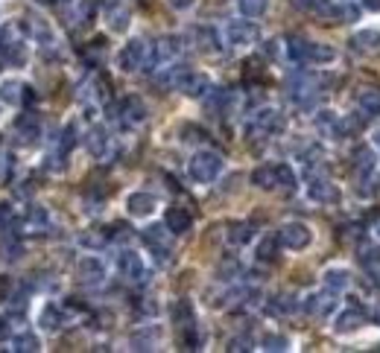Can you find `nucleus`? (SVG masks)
Segmentation results:
<instances>
[{
    "mask_svg": "<svg viewBox=\"0 0 380 353\" xmlns=\"http://www.w3.org/2000/svg\"><path fill=\"white\" fill-rule=\"evenodd\" d=\"M219 173H223V155L214 149H199L187 160V175L196 184H211V181H216Z\"/></svg>",
    "mask_w": 380,
    "mask_h": 353,
    "instance_id": "nucleus-1",
    "label": "nucleus"
},
{
    "mask_svg": "<svg viewBox=\"0 0 380 353\" xmlns=\"http://www.w3.org/2000/svg\"><path fill=\"white\" fill-rule=\"evenodd\" d=\"M0 58H4L9 68H24L26 64V41L18 24H9L0 29Z\"/></svg>",
    "mask_w": 380,
    "mask_h": 353,
    "instance_id": "nucleus-2",
    "label": "nucleus"
},
{
    "mask_svg": "<svg viewBox=\"0 0 380 353\" xmlns=\"http://www.w3.org/2000/svg\"><path fill=\"white\" fill-rule=\"evenodd\" d=\"M141 237H144L146 248L152 251L155 263L158 266H170V260H173V234H170L167 225H149Z\"/></svg>",
    "mask_w": 380,
    "mask_h": 353,
    "instance_id": "nucleus-3",
    "label": "nucleus"
},
{
    "mask_svg": "<svg viewBox=\"0 0 380 353\" xmlns=\"http://www.w3.org/2000/svg\"><path fill=\"white\" fill-rule=\"evenodd\" d=\"M117 64L123 73H135V71H144L149 64V44L144 39H132L129 44H126L117 56Z\"/></svg>",
    "mask_w": 380,
    "mask_h": 353,
    "instance_id": "nucleus-4",
    "label": "nucleus"
},
{
    "mask_svg": "<svg viewBox=\"0 0 380 353\" xmlns=\"http://www.w3.org/2000/svg\"><path fill=\"white\" fill-rule=\"evenodd\" d=\"M284 126H287V120H284V114L278 108H261L251 114L249 120V135H281Z\"/></svg>",
    "mask_w": 380,
    "mask_h": 353,
    "instance_id": "nucleus-5",
    "label": "nucleus"
},
{
    "mask_svg": "<svg viewBox=\"0 0 380 353\" xmlns=\"http://www.w3.org/2000/svg\"><path fill=\"white\" fill-rule=\"evenodd\" d=\"M313 242V231L307 228L304 222H287L278 228V245L290 248V251H304Z\"/></svg>",
    "mask_w": 380,
    "mask_h": 353,
    "instance_id": "nucleus-6",
    "label": "nucleus"
},
{
    "mask_svg": "<svg viewBox=\"0 0 380 353\" xmlns=\"http://www.w3.org/2000/svg\"><path fill=\"white\" fill-rule=\"evenodd\" d=\"M307 199L316 205H336L339 202V190L328 175L310 173L307 175Z\"/></svg>",
    "mask_w": 380,
    "mask_h": 353,
    "instance_id": "nucleus-7",
    "label": "nucleus"
},
{
    "mask_svg": "<svg viewBox=\"0 0 380 353\" xmlns=\"http://www.w3.org/2000/svg\"><path fill=\"white\" fill-rule=\"evenodd\" d=\"M316 96H319V82L307 73H296L290 79V100L299 106V108H313Z\"/></svg>",
    "mask_w": 380,
    "mask_h": 353,
    "instance_id": "nucleus-8",
    "label": "nucleus"
},
{
    "mask_svg": "<svg viewBox=\"0 0 380 353\" xmlns=\"http://www.w3.org/2000/svg\"><path fill=\"white\" fill-rule=\"evenodd\" d=\"M261 39V29L258 24H251V21H229L226 26V44L229 47H251V44H258Z\"/></svg>",
    "mask_w": 380,
    "mask_h": 353,
    "instance_id": "nucleus-9",
    "label": "nucleus"
},
{
    "mask_svg": "<svg viewBox=\"0 0 380 353\" xmlns=\"http://www.w3.org/2000/svg\"><path fill=\"white\" fill-rule=\"evenodd\" d=\"M181 56V39L179 36H164V39H158L149 50V64H146V71L152 68H161V64H170Z\"/></svg>",
    "mask_w": 380,
    "mask_h": 353,
    "instance_id": "nucleus-10",
    "label": "nucleus"
},
{
    "mask_svg": "<svg viewBox=\"0 0 380 353\" xmlns=\"http://www.w3.org/2000/svg\"><path fill=\"white\" fill-rule=\"evenodd\" d=\"M85 149H88L91 158H97V160H106L111 155V135H109V128L103 123L91 126L85 132Z\"/></svg>",
    "mask_w": 380,
    "mask_h": 353,
    "instance_id": "nucleus-11",
    "label": "nucleus"
},
{
    "mask_svg": "<svg viewBox=\"0 0 380 353\" xmlns=\"http://www.w3.org/2000/svg\"><path fill=\"white\" fill-rule=\"evenodd\" d=\"M348 128H351V123H345L339 120L336 111L331 108H322V111H316V132H319L322 138H331V140H339Z\"/></svg>",
    "mask_w": 380,
    "mask_h": 353,
    "instance_id": "nucleus-12",
    "label": "nucleus"
},
{
    "mask_svg": "<svg viewBox=\"0 0 380 353\" xmlns=\"http://www.w3.org/2000/svg\"><path fill=\"white\" fill-rule=\"evenodd\" d=\"M15 138H18L21 146L39 143V138H41V120H39L36 111H24V114L15 120Z\"/></svg>",
    "mask_w": 380,
    "mask_h": 353,
    "instance_id": "nucleus-13",
    "label": "nucleus"
},
{
    "mask_svg": "<svg viewBox=\"0 0 380 353\" xmlns=\"http://www.w3.org/2000/svg\"><path fill=\"white\" fill-rule=\"evenodd\" d=\"M117 120L123 128H138L146 120V106L141 96H126V100L117 106Z\"/></svg>",
    "mask_w": 380,
    "mask_h": 353,
    "instance_id": "nucleus-14",
    "label": "nucleus"
},
{
    "mask_svg": "<svg viewBox=\"0 0 380 353\" xmlns=\"http://www.w3.org/2000/svg\"><path fill=\"white\" fill-rule=\"evenodd\" d=\"M76 280L82 286H100L106 280V263L100 260V257H82V260L76 263Z\"/></svg>",
    "mask_w": 380,
    "mask_h": 353,
    "instance_id": "nucleus-15",
    "label": "nucleus"
},
{
    "mask_svg": "<svg viewBox=\"0 0 380 353\" xmlns=\"http://www.w3.org/2000/svg\"><path fill=\"white\" fill-rule=\"evenodd\" d=\"M117 272L129 283H144L146 280L144 260H141V254H135V251H120L117 254Z\"/></svg>",
    "mask_w": 380,
    "mask_h": 353,
    "instance_id": "nucleus-16",
    "label": "nucleus"
},
{
    "mask_svg": "<svg viewBox=\"0 0 380 353\" xmlns=\"http://www.w3.org/2000/svg\"><path fill=\"white\" fill-rule=\"evenodd\" d=\"M351 50L357 53V56H363V58H374V56H380V32L377 29H360L357 36H351Z\"/></svg>",
    "mask_w": 380,
    "mask_h": 353,
    "instance_id": "nucleus-17",
    "label": "nucleus"
},
{
    "mask_svg": "<svg viewBox=\"0 0 380 353\" xmlns=\"http://www.w3.org/2000/svg\"><path fill=\"white\" fill-rule=\"evenodd\" d=\"M21 29H24L33 41H39L41 47H53V29H50V24H47L41 15H26L24 24H21Z\"/></svg>",
    "mask_w": 380,
    "mask_h": 353,
    "instance_id": "nucleus-18",
    "label": "nucleus"
},
{
    "mask_svg": "<svg viewBox=\"0 0 380 353\" xmlns=\"http://www.w3.org/2000/svg\"><path fill=\"white\" fill-rule=\"evenodd\" d=\"M363 324H366V312L357 309V307H348V309H342V312L336 315V321H334V333L348 336V333H357Z\"/></svg>",
    "mask_w": 380,
    "mask_h": 353,
    "instance_id": "nucleus-19",
    "label": "nucleus"
},
{
    "mask_svg": "<svg viewBox=\"0 0 380 353\" xmlns=\"http://www.w3.org/2000/svg\"><path fill=\"white\" fill-rule=\"evenodd\" d=\"M334 307H336V292H331V289L313 292V295H307V301H304V309H307L313 318H325V315H331Z\"/></svg>",
    "mask_w": 380,
    "mask_h": 353,
    "instance_id": "nucleus-20",
    "label": "nucleus"
},
{
    "mask_svg": "<svg viewBox=\"0 0 380 353\" xmlns=\"http://www.w3.org/2000/svg\"><path fill=\"white\" fill-rule=\"evenodd\" d=\"M357 260H360V269L371 277V280H380V248L371 245V242H360L357 245Z\"/></svg>",
    "mask_w": 380,
    "mask_h": 353,
    "instance_id": "nucleus-21",
    "label": "nucleus"
},
{
    "mask_svg": "<svg viewBox=\"0 0 380 353\" xmlns=\"http://www.w3.org/2000/svg\"><path fill=\"white\" fill-rule=\"evenodd\" d=\"M179 91H181L184 96H194V100H199V96H208V93L214 91V85H211V76L187 71V76H184L181 85H179Z\"/></svg>",
    "mask_w": 380,
    "mask_h": 353,
    "instance_id": "nucleus-22",
    "label": "nucleus"
},
{
    "mask_svg": "<svg viewBox=\"0 0 380 353\" xmlns=\"http://www.w3.org/2000/svg\"><path fill=\"white\" fill-rule=\"evenodd\" d=\"M158 208V199L152 193H132L129 199H126V210H129L135 219H144V216H152Z\"/></svg>",
    "mask_w": 380,
    "mask_h": 353,
    "instance_id": "nucleus-23",
    "label": "nucleus"
},
{
    "mask_svg": "<svg viewBox=\"0 0 380 353\" xmlns=\"http://www.w3.org/2000/svg\"><path fill=\"white\" fill-rule=\"evenodd\" d=\"M24 228L29 231V234H44L47 228H50V213L41 208V205H29L26 208V216H24Z\"/></svg>",
    "mask_w": 380,
    "mask_h": 353,
    "instance_id": "nucleus-24",
    "label": "nucleus"
},
{
    "mask_svg": "<svg viewBox=\"0 0 380 353\" xmlns=\"http://www.w3.org/2000/svg\"><path fill=\"white\" fill-rule=\"evenodd\" d=\"M336 61V50L331 44H319V41H307V50H304V64H331Z\"/></svg>",
    "mask_w": 380,
    "mask_h": 353,
    "instance_id": "nucleus-25",
    "label": "nucleus"
},
{
    "mask_svg": "<svg viewBox=\"0 0 380 353\" xmlns=\"http://www.w3.org/2000/svg\"><path fill=\"white\" fill-rule=\"evenodd\" d=\"M164 225L170 228L173 237H179V234H187V231H190V225H194V216H190L184 208H170V210L164 213Z\"/></svg>",
    "mask_w": 380,
    "mask_h": 353,
    "instance_id": "nucleus-26",
    "label": "nucleus"
},
{
    "mask_svg": "<svg viewBox=\"0 0 380 353\" xmlns=\"http://www.w3.org/2000/svg\"><path fill=\"white\" fill-rule=\"evenodd\" d=\"M322 286L339 295V292H345V289L351 286V275H348V269H342V266H331L322 275Z\"/></svg>",
    "mask_w": 380,
    "mask_h": 353,
    "instance_id": "nucleus-27",
    "label": "nucleus"
},
{
    "mask_svg": "<svg viewBox=\"0 0 380 353\" xmlns=\"http://www.w3.org/2000/svg\"><path fill=\"white\" fill-rule=\"evenodd\" d=\"M357 108L363 117H380V91L377 88H360Z\"/></svg>",
    "mask_w": 380,
    "mask_h": 353,
    "instance_id": "nucleus-28",
    "label": "nucleus"
},
{
    "mask_svg": "<svg viewBox=\"0 0 380 353\" xmlns=\"http://www.w3.org/2000/svg\"><path fill=\"white\" fill-rule=\"evenodd\" d=\"M65 309L61 307H56V304H47L44 309H41V315H39V324H41V330H47V333H56V330H61L65 327Z\"/></svg>",
    "mask_w": 380,
    "mask_h": 353,
    "instance_id": "nucleus-29",
    "label": "nucleus"
},
{
    "mask_svg": "<svg viewBox=\"0 0 380 353\" xmlns=\"http://www.w3.org/2000/svg\"><path fill=\"white\" fill-rule=\"evenodd\" d=\"M158 342H161V330H158V327H141V330L132 333V339H129L132 350H155Z\"/></svg>",
    "mask_w": 380,
    "mask_h": 353,
    "instance_id": "nucleus-30",
    "label": "nucleus"
},
{
    "mask_svg": "<svg viewBox=\"0 0 380 353\" xmlns=\"http://www.w3.org/2000/svg\"><path fill=\"white\" fill-rule=\"evenodd\" d=\"M24 82L18 79H4L0 82V103L4 106H21L24 103Z\"/></svg>",
    "mask_w": 380,
    "mask_h": 353,
    "instance_id": "nucleus-31",
    "label": "nucleus"
},
{
    "mask_svg": "<svg viewBox=\"0 0 380 353\" xmlns=\"http://www.w3.org/2000/svg\"><path fill=\"white\" fill-rule=\"evenodd\" d=\"M106 18H109V26L114 32H123L129 26V9H126V4H120V0H111L106 6Z\"/></svg>",
    "mask_w": 380,
    "mask_h": 353,
    "instance_id": "nucleus-32",
    "label": "nucleus"
},
{
    "mask_svg": "<svg viewBox=\"0 0 380 353\" xmlns=\"http://www.w3.org/2000/svg\"><path fill=\"white\" fill-rule=\"evenodd\" d=\"M299 187V175L290 164H275V190H284V193H296Z\"/></svg>",
    "mask_w": 380,
    "mask_h": 353,
    "instance_id": "nucleus-33",
    "label": "nucleus"
},
{
    "mask_svg": "<svg viewBox=\"0 0 380 353\" xmlns=\"http://www.w3.org/2000/svg\"><path fill=\"white\" fill-rule=\"evenodd\" d=\"M226 237H229L231 245L240 248V245L251 242V237H255V225H251V222H231L229 231H226Z\"/></svg>",
    "mask_w": 380,
    "mask_h": 353,
    "instance_id": "nucleus-34",
    "label": "nucleus"
},
{
    "mask_svg": "<svg viewBox=\"0 0 380 353\" xmlns=\"http://www.w3.org/2000/svg\"><path fill=\"white\" fill-rule=\"evenodd\" d=\"M181 330V344L187 347V350H199L202 344H205V333H202V327H199V321H190V324H184V327H179Z\"/></svg>",
    "mask_w": 380,
    "mask_h": 353,
    "instance_id": "nucleus-35",
    "label": "nucleus"
},
{
    "mask_svg": "<svg viewBox=\"0 0 380 353\" xmlns=\"http://www.w3.org/2000/svg\"><path fill=\"white\" fill-rule=\"evenodd\" d=\"M194 41L205 53H216L219 50V39H216V29L214 26H196L194 29Z\"/></svg>",
    "mask_w": 380,
    "mask_h": 353,
    "instance_id": "nucleus-36",
    "label": "nucleus"
},
{
    "mask_svg": "<svg viewBox=\"0 0 380 353\" xmlns=\"http://www.w3.org/2000/svg\"><path fill=\"white\" fill-rule=\"evenodd\" d=\"M380 184V178H377V173H363V175H357V196L360 199H371V196H377V187Z\"/></svg>",
    "mask_w": 380,
    "mask_h": 353,
    "instance_id": "nucleus-37",
    "label": "nucleus"
},
{
    "mask_svg": "<svg viewBox=\"0 0 380 353\" xmlns=\"http://www.w3.org/2000/svg\"><path fill=\"white\" fill-rule=\"evenodd\" d=\"M374 167H377L374 152H371L369 146H360V149L354 152V170H357V175H363V173H374Z\"/></svg>",
    "mask_w": 380,
    "mask_h": 353,
    "instance_id": "nucleus-38",
    "label": "nucleus"
},
{
    "mask_svg": "<svg viewBox=\"0 0 380 353\" xmlns=\"http://www.w3.org/2000/svg\"><path fill=\"white\" fill-rule=\"evenodd\" d=\"M12 350L15 353H36V350H41V339L36 336V333H21V336H15L12 339Z\"/></svg>",
    "mask_w": 380,
    "mask_h": 353,
    "instance_id": "nucleus-39",
    "label": "nucleus"
},
{
    "mask_svg": "<svg viewBox=\"0 0 380 353\" xmlns=\"http://www.w3.org/2000/svg\"><path fill=\"white\" fill-rule=\"evenodd\" d=\"M173 321H176V324L179 327H184V324H190V321H196V312H194V304H190V301H176L173 304Z\"/></svg>",
    "mask_w": 380,
    "mask_h": 353,
    "instance_id": "nucleus-40",
    "label": "nucleus"
},
{
    "mask_svg": "<svg viewBox=\"0 0 380 353\" xmlns=\"http://www.w3.org/2000/svg\"><path fill=\"white\" fill-rule=\"evenodd\" d=\"M237 9L243 18H261L269 9V0H237Z\"/></svg>",
    "mask_w": 380,
    "mask_h": 353,
    "instance_id": "nucleus-41",
    "label": "nucleus"
},
{
    "mask_svg": "<svg viewBox=\"0 0 380 353\" xmlns=\"http://www.w3.org/2000/svg\"><path fill=\"white\" fill-rule=\"evenodd\" d=\"M287 58L293 61V64H304V50H307V39H299V36H290L287 39Z\"/></svg>",
    "mask_w": 380,
    "mask_h": 353,
    "instance_id": "nucleus-42",
    "label": "nucleus"
},
{
    "mask_svg": "<svg viewBox=\"0 0 380 353\" xmlns=\"http://www.w3.org/2000/svg\"><path fill=\"white\" fill-rule=\"evenodd\" d=\"M251 184L261 190H275V164L272 167H258L251 173Z\"/></svg>",
    "mask_w": 380,
    "mask_h": 353,
    "instance_id": "nucleus-43",
    "label": "nucleus"
},
{
    "mask_svg": "<svg viewBox=\"0 0 380 353\" xmlns=\"http://www.w3.org/2000/svg\"><path fill=\"white\" fill-rule=\"evenodd\" d=\"M296 309H299L296 295H278V298L269 301V312H275V315H290Z\"/></svg>",
    "mask_w": 380,
    "mask_h": 353,
    "instance_id": "nucleus-44",
    "label": "nucleus"
},
{
    "mask_svg": "<svg viewBox=\"0 0 380 353\" xmlns=\"http://www.w3.org/2000/svg\"><path fill=\"white\" fill-rule=\"evenodd\" d=\"M261 347L269 350V353H284V350H290V339L281 336V333H266L261 339Z\"/></svg>",
    "mask_w": 380,
    "mask_h": 353,
    "instance_id": "nucleus-45",
    "label": "nucleus"
},
{
    "mask_svg": "<svg viewBox=\"0 0 380 353\" xmlns=\"http://www.w3.org/2000/svg\"><path fill=\"white\" fill-rule=\"evenodd\" d=\"M18 321H24V312H6L4 318H0V342L12 339V330H15Z\"/></svg>",
    "mask_w": 380,
    "mask_h": 353,
    "instance_id": "nucleus-46",
    "label": "nucleus"
},
{
    "mask_svg": "<svg viewBox=\"0 0 380 353\" xmlns=\"http://www.w3.org/2000/svg\"><path fill=\"white\" fill-rule=\"evenodd\" d=\"M342 240H345V242H354V245H360V242L366 240V231H363V225H360V222H351V225H345V228H342Z\"/></svg>",
    "mask_w": 380,
    "mask_h": 353,
    "instance_id": "nucleus-47",
    "label": "nucleus"
},
{
    "mask_svg": "<svg viewBox=\"0 0 380 353\" xmlns=\"http://www.w3.org/2000/svg\"><path fill=\"white\" fill-rule=\"evenodd\" d=\"M106 234H109V242H129L132 240V228H129V225H123V222L111 225Z\"/></svg>",
    "mask_w": 380,
    "mask_h": 353,
    "instance_id": "nucleus-48",
    "label": "nucleus"
},
{
    "mask_svg": "<svg viewBox=\"0 0 380 353\" xmlns=\"http://www.w3.org/2000/svg\"><path fill=\"white\" fill-rule=\"evenodd\" d=\"M74 143H76V126L74 123H68L65 128H61V140H59V152H71L74 149Z\"/></svg>",
    "mask_w": 380,
    "mask_h": 353,
    "instance_id": "nucleus-49",
    "label": "nucleus"
},
{
    "mask_svg": "<svg viewBox=\"0 0 380 353\" xmlns=\"http://www.w3.org/2000/svg\"><path fill=\"white\" fill-rule=\"evenodd\" d=\"M0 251H4V257L6 260H21V254H24V245L12 237V240H4L0 242Z\"/></svg>",
    "mask_w": 380,
    "mask_h": 353,
    "instance_id": "nucleus-50",
    "label": "nucleus"
},
{
    "mask_svg": "<svg viewBox=\"0 0 380 353\" xmlns=\"http://www.w3.org/2000/svg\"><path fill=\"white\" fill-rule=\"evenodd\" d=\"M275 248H278V237H266L258 245V257H261V260H275Z\"/></svg>",
    "mask_w": 380,
    "mask_h": 353,
    "instance_id": "nucleus-51",
    "label": "nucleus"
},
{
    "mask_svg": "<svg viewBox=\"0 0 380 353\" xmlns=\"http://www.w3.org/2000/svg\"><path fill=\"white\" fill-rule=\"evenodd\" d=\"M82 245H88V248H103L106 242H109V234H82V240H79Z\"/></svg>",
    "mask_w": 380,
    "mask_h": 353,
    "instance_id": "nucleus-52",
    "label": "nucleus"
},
{
    "mask_svg": "<svg viewBox=\"0 0 380 353\" xmlns=\"http://www.w3.org/2000/svg\"><path fill=\"white\" fill-rule=\"evenodd\" d=\"M229 350H251V339L249 336H237L229 342Z\"/></svg>",
    "mask_w": 380,
    "mask_h": 353,
    "instance_id": "nucleus-53",
    "label": "nucleus"
},
{
    "mask_svg": "<svg viewBox=\"0 0 380 353\" xmlns=\"http://www.w3.org/2000/svg\"><path fill=\"white\" fill-rule=\"evenodd\" d=\"M9 222H12V208L0 205V225H9Z\"/></svg>",
    "mask_w": 380,
    "mask_h": 353,
    "instance_id": "nucleus-54",
    "label": "nucleus"
},
{
    "mask_svg": "<svg viewBox=\"0 0 380 353\" xmlns=\"http://www.w3.org/2000/svg\"><path fill=\"white\" fill-rule=\"evenodd\" d=\"M194 4H196V0H170V6H173V9H181V12L190 9Z\"/></svg>",
    "mask_w": 380,
    "mask_h": 353,
    "instance_id": "nucleus-55",
    "label": "nucleus"
},
{
    "mask_svg": "<svg viewBox=\"0 0 380 353\" xmlns=\"http://www.w3.org/2000/svg\"><path fill=\"white\" fill-rule=\"evenodd\" d=\"M41 6H65V4H71V0H39Z\"/></svg>",
    "mask_w": 380,
    "mask_h": 353,
    "instance_id": "nucleus-56",
    "label": "nucleus"
},
{
    "mask_svg": "<svg viewBox=\"0 0 380 353\" xmlns=\"http://www.w3.org/2000/svg\"><path fill=\"white\" fill-rule=\"evenodd\" d=\"M363 4H366V9H371V12L380 9V0H363Z\"/></svg>",
    "mask_w": 380,
    "mask_h": 353,
    "instance_id": "nucleus-57",
    "label": "nucleus"
},
{
    "mask_svg": "<svg viewBox=\"0 0 380 353\" xmlns=\"http://www.w3.org/2000/svg\"><path fill=\"white\" fill-rule=\"evenodd\" d=\"M371 321H374V324H377V327H380V304H377V307H374V309H371Z\"/></svg>",
    "mask_w": 380,
    "mask_h": 353,
    "instance_id": "nucleus-58",
    "label": "nucleus"
},
{
    "mask_svg": "<svg viewBox=\"0 0 380 353\" xmlns=\"http://www.w3.org/2000/svg\"><path fill=\"white\" fill-rule=\"evenodd\" d=\"M374 146L380 149V128H377V132H374Z\"/></svg>",
    "mask_w": 380,
    "mask_h": 353,
    "instance_id": "nucleus-59",
    "label": "nucleus"
},
{
    "mask_svg": "<svg viewBox=\"0 0 380 353\" xmlns=\"http://www.w3.org/2000/svg\"><path fill=\"white\" fill-rule=\"evenodd\" d=\"M374 231H377V237H380V219H377V222H374Z\"/></svg>",
    "mask_w": 380,
    "mask_h": 353,
    "instance_id": "nucleus-60",
    "label": "nucleus"
}]
</instances>
